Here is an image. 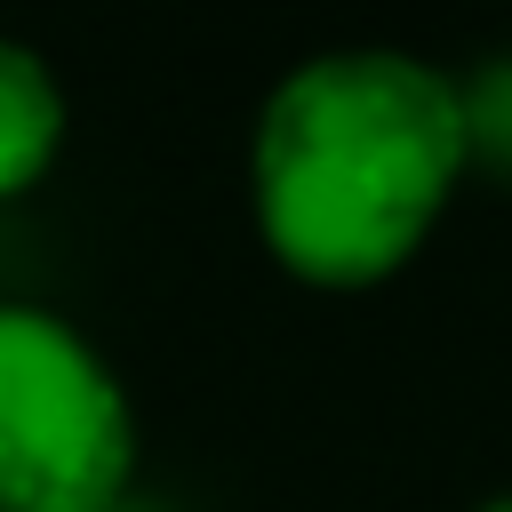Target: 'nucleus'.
<instances>
[{
	"instance_id": "obj_1",
	"label": "nucleus",
	"mask_w": 512,
	"mask_h": 512,
	"mask_svg": "<svg viewBox=\"0 0 512 512\" xmlns=\"http://www.w3.org/2000/svg\"><path fill=\"white\" fill-rule=\"evenodd\" d=\"M464 88L408 48L296 64L256 120V216L288 272L320 288L384 280L464 168Z\"/></svg>"
},
{
	"instance_id": "obj_2",
	"label": "nucleus",
	"mask_w": 512,
	"mask_h": 512,
	"mask_svg": "<svg viewBox=\"0 0 512 512\" xmlns=\"http://www.w3.org/2000/svg\"><path fill=\"white\" fill-rule=\"evenodd\" d=\"M136 424L112 368L40 304L0 296V512H112Z\"/></svg>"
},
{
	"instance_id": "obj_3",
	"label": "nucleus",
	"mask_w": 512,
	"mask_h": 512,
	"mask_svg": "<svg viewBox=\"0 0 512 512\" xmlns=\"http://www.w3.org/2000/svg\"><path fill=\"white\" fill-rule=\"evenodd\" d=\"M64 144V96L24 40H0V192H24Z\"/></svg>"
},
{
	"instance_id": "obj_4",
	"label": "nucleus",
	"mask_w": 512,
	"mask_h": 512,
	"mask_svg": "<svg viewBox=\"0 0 512 512\" xmlns=\"http://www.w3.org/2000/svg\"><path fill=\"white\" fill-rule=\"evenodd\" d=\"M464 136L488 144V152H512V72H488L464 96Z\"/></svg>"
},
{
	"instance_id": "obj_5",
	"label": "nucleus",
	"mask_w": 512,
	"mask_h": 512,
	"mask_svg": "<svg viewBox=\"0 0 512 512\" xmlns=\"http://www.w3.org/2000/svg\"><path fill=\"white\" fill-rule=\"evenodd\" d=\"M480 512H512V496H496V504H480Z\"/></svg>"
}]
</instances>
